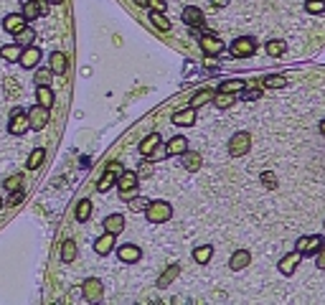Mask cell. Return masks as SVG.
Here are the masks:
<instances>
[{
    "label": "cell",
    "mask_w": 325,
    "mask_h": 305,
    "mask_svg": "<svg viewBox=\"0 0 325 305\" xmlns=\"http://www.w3.org/2000/svg\"><path fill=\"white\" fill-rule=\"evenodd\" d=\"M315 254H317V259H315V262H317V267H320V270H325V244H322Z\"/></svg>",
    "instance_id": "46"
},
{
    "label": "cell",
    "mask_w": 325,
    "mask_h": 305,
    "mask_svg": "<svg viewBox=\"0 0 325 305\" xmlns=\"http://www.w3.org/2000/svg\"><path fill=\"white\" fill-rule=\"evenodd\" d=\"M28 127L31 130H44L46 125H49V120H51V114H49V107H44V104H36V107H31L28 109Z\"/></svg>",
    "instance_id": "2"
},
{
    "label": "cell",
    "mask_w": 325,
    "mask_h": 305,
    "mask_svg": "<svg viewBox=\"0 0 325 305\" xmlns=\"http://www.w3.org/2000/svg\"><path fill=\"white\" fill-rule=\"evenodd\" d=\"M44 161H46V150H44V147H33V150H31V156H28V163H26V166H28V171H38Z\"/></svg>",
    "instance_id": "25"
},
{
    "label": "cell",
    "mask_w": 325,
    "mask_h": 305,
    "mask_svg": "<svg viewBox=\"0 0 325 305\" xmlns=\"http://www.w3.org/2000/svg\"><path fill=\"white\" fill-rule=\"evenodd\" d=\"M38 61H41V49H36L33 44H31V46H23V54H21L18 64H21L23 69H36Z\"/></svg>",
    "instance_id": "9"
},
{
    "label": "cell",
    "mask_w": 325,
    "mask_h": 305,
    "mask_svg": "<svg viewBox=\"0 0 325 305\" xmlns=\"http://www.w3.org/2000/svg\"><path fill=\"white\" fill-rule=\"evenodd\" d=\"M259 97H262V89H249V92H244V99H247V102H249V99H259Z\"/></svg>",
    "instance_id": "47"
},
{
    "label": "cell",
    "mask_w": 325,
    "mask_h": 305,
    "mask_svg": "<svg viewBox=\"0 0 325 305\" xmlns=\"http://www.w3.org/2000/svg\"><path fill=\"white\" fill-rule=\"evenodd\" d=\"M41 13H44L41 0H23V18H26V21H36Z\"/></svg>",
    "instance_id": "21"
},
{
    "label": "cell",
    "mask_w": 325,
    "mask_h": 305,
    "mask_svg": "<svg viewBox=\"0 0 325 305\" xmlns=\"http://www.w3.org/2000/svg\"><path fill=\"white\" fill-rule=\"evenodd\" d=\"M211 3H214V6H216V8H224V6H226V3H229V0H211Z\"/></svg>",
    "instance_id": "48"
},
{
    "label": "cell",
    "mask_w": 325,
    "mask_h": 305,
    "mask_svg": "<svg viewBox=\"0 0 325 305\" xmlns=\"http://www.w3.org/2000/svg\"><path fill=\"white\" fill-rule=\"evenodd\" d=\"M26 130H31V127H28V117H26V112L18 107V109H13V114H11L8 132H11V135H23Z\"/></svg>",
    "instance_id": "6"
},
{
    "label": "cell",
    "mask_w": 325,
    "mask_h": 305,
    "mask_svg": "<svg viewBox=\"0 0 325 305\" xmlns=\"http://www.w3.org/2000/svg\"><path fill=\"white\" fill-rule=\"evenodd\" d=\"M201 49H203V54H206V56H219L224 51V41H219L216 36L206 33V36L201 38Z\"/></svg>",
    "instance_id": "10"
},
{
    "label": "cell",
    "mask_w": 325,
    "mask_h": 305,
    "mask_svg": "<svg viewBox=\"0 0 325 305\" xmlns=\"http://www.w3.org/2000/svg\"><path fill=\"white\" fill-rule=\"evenodd\" d=\"M51 76H54L51 69H38V71H36V84H49Z\"/></svg>",
    "instance_id": "42"
},
{
    "label": "cell",
    "mask_w": 325,
    "mask_h": 305,
    "mask_svg": "<svg viewBox=\"0 0 325 305\" xmlns=\"http://www.w3.org/2000/svg\"><path fill=\"white\" fill-rule=\"evenodd\" d=\"M300 259H302V252H297V249L290 252L287 257H282V259H279V272H282V275H292Z\"/></svg>",
    "instance_id": "15"
},
{
    "label": "cell",
    "mask_w": 325,
    "mask_h": 305,
    "mask_svg": "<svg viewBox=\"0 0 325 305\" xmlns=\"http://www.w3.org/2000/svg\"><path fill=\"white\" fill-rule=\"evenodd\" d=\"M178 275H181V264H173L171 270H166V272L160 275V280H157V287H168V285H171V282H173Z\"/></svg>",
    "instance_id": "30"
},
{
    "label": "cell",
    "mask_w": 325,
    "mask_h": 305,
    "mask_svg": "<svg viewBox=\"0 0 325 305\" xmlns=\"http://www.w3.org/2000/svg\"><path fill=\"white\" fill-rule=\"evenodd\" d=\"M214 99V92L211 89H201V92H196L193 94V99H191V107H203V104H206V102H211Z\"/></svg>",
    "instance_id": "34"
},
{
    "label": "cell",
    "mask_w": 325,
    "mask_h": 305,
    "mask_svg": "<svg viewBox=\"0 0 325 305\" xmlns=\"http://www.w3.org/2000/svg\"><path fill=\"white\" fill-rule=\"evenodd\" d=\"M49 69L54 71V74H66V69H69V59H66V54H61V51H54L51 54V59H49Z\"/></svg>",
    "instance_id": "17"
},
{
    "label": "cell",
    "mask_w": 325,
    "mask_h": 305,
    "mask_svg": "<svg viewBox=\"0 0 325 305\" xmlns=\"http://www.w3.org/2000/svg\"><path fill=\"white\" fill-rule=\"evenodd\" d=\"M322 244H325V237H320V234H315V237H302V239H297V252H302L305 257H310V254H315Z\"/></svg>",
    "instance_id": "8"
},
{
    "label": "cell",
    "mask_w": 325,
    "mask_h": 305,
    "mask_svg": "<svg viewBox=\"0 0 325 305\" xmlns=\"http://www.w3.org/2000/svg\"><path fill=\"white\" fill-rule=\"evenodd\" d=\"M181 158H183V168H186V171H191V173H193V171H198V168H201V156H198V152L186 150Z\"/></svg>",
    "instance_id": "26"
},
{
    "label": "cell",
    "mask_w": 325,
    "mask_h": 305,
    "mask_svg": "<svg viewBox=\"0 0 325 305\" xmlns=\"http://www.w3.org/2000/svg\"><path fill=\"white\" fill-rule=\"evenodd\" d=\"M61 259H64L66 264L76 259V244H74L71 239H66V242L61 244Z\"/></svg>",
    "instance_id": "35"
},
{
    "label": "cell",
    "mask_w": 325,
    "mask_h": 305,
    "mask_svg": "<svg viewBox=\"0 0 325 305\" xmlns=\"http://www.w3.org/2000/svg\"><path fill=\"white\" fill-rule=\"evenodd\" d=\"M3 186H6V191H18V188H23V176H21V173H18V176H11Z\"/></svg>",
    "instance_id": "41"
},
{
    "label": "cell",
    "mask_w": 325,
    "mask_h": 305,
    "mask_svg": "<svg viewBox=\"0 0 325 305\" xmlns=\"http://www.w3.org/2000/svg\"><path fill=\"white\" fill-rule=\"evenodd\" d=\"M102 292H104V285L97 277H89V280H84V285H81V295H84L89 302H97L102 297Z\"/></svg>",
    "instance_id": "7"
},
{
    "label": "cell",
    "mask_w": 325,
    "mask_h": 305,
    "mask_svg": "<svg viewBox=\"0 0 325 305\" xmlns=\"http://www.w3.org/2000/svg\"><path fill=\"white\" fill-rule=\"evenodd\" d=\"M284 49H287V46H284V41H269L267 44V54L269 56H282Z\"/></svg>",
    "instance_id": "39"
},
{
    "label": "cell",
    "mask_w": 325,
    "mask_h": 305,
    "mask_svg": "<svg viewBox=\"0 0 325 305\" xmlns=\"http://www.w3.org/2000/svg\"><path fill=\"white\" fill-rule=\"evenodd\" d=\"M244 84L241 79H229V82H221L219 84V92H224V94H236V92H244Z\"/></svg>",
    "instance_id": "28"
},
{
    "label": "cell",
    "mask_w": 325,
    "mask_h": 305,
    "mask_svg": "<svg viewBox=\"0 0 325 305\" xmlns=\"http://www.w3.org/2000/svg\"><path fill=\"white\" fill-rule=\"evenodd\" d=\"M305 11L307 13H322L325 11V0H305Z\"/></svg>",
    "instance_id": "40"
},
{
    "label": "cell",
    "mask_w": 325,
    "mask_h": 305,
    "mask_svg": "<svg viewBox=\"0 0 325 305\" xmlns=\"http://www.w3.org/2000/svg\"><path fill=\"white\" fill-rule=\"evenodd\" d=\"M21 54H23V46H21V44H8V46L0 49V56H3L6 61H18Z\"/></svg>",
    "instance_id": "27"
},
{
    "label": "cell",
    "mask_w": 325,
    "mask_h": 305,
    "mask_svg": "<svg viewBox=\"0 0 325 305\" xmlns=\"http://www.w3.org/2000/svg\"><path fill=\"white\" fill-rule=\"evenodd\" d=\"M112 249H114V234L104 232V234H102V237H99V239L94 242V252L104 257V254H109Z\"/></svg>",
    "instance_id": "20"
},
{
    "label": "cell",
    "mask_w": 325,
    "mask_h": 305,
    "mask_svg": "<svg viewBox=\"0 0 325 305\" xmlns=\"http://www.w3.org/2000/svg\"><path fill=\"white\" fill-rule=\"evenodd\" d=\"M262 183H264L267 188H274V186H277V178H274V173H262Z\"/></svg>",
    "instance_id": "45"
},
{
    "label": "cell",
    "mask_w": 325,
    "mask_h": 305,
    "mask_svg": "<svg viewBox=\"0 0 325 305\" xmlns=\"http://www.w3.org/2000/svg\"><path fill=\"white\" fill-rule=\"evenodd\" d=\"M49 3H51V6H61V3H64V0H49Z\"/></svg>",
    "instance_id": "49"
},
{
    "label": "cell",
    "mask_w": 325,
    "mask_h": 305,
    "mask_svg": "<svg viewBox=\"0 0 325 305\" xmlns=\"http://www.w3.org/2000/svg\"><path fill=\"white\" fill-rule=\"evenodd\" d=\"M249 145H252V137L249 132H236L231 140H229V156L231 158H241L249 152Z\"/></svg>",
    "instance_id": "3"
},
{
    "label": "cell",
    "mask_w": 325,
    "mask_h": 305,
    "mask_svg": "<svg viewBox=\"0 0 325 305\" xmlns=\"http://www.w3.org/2000/svg\"><path fill=\"white\" fill-rule=\"evenodd\" d=\"M181 18H183V23H186V26L198 28V26L203 23V11H201V8H196V6H188V8H183Z\"/></svg>",
    "instance_id": "13"
},
{
    "label": "cell",
    "mask_w": 325,
    "mask_h": 305,
    "mask_svg": "<svg viewBox=\"0 0 325 305\" xmlns=\"http://www.w3.org/2000/svg\"><path fill=\"white\" fill-rule=\"evenodd\" d=\"M211 102H214L216 107H221V109H226V107H229V104L234 102V97H231V94H224V92H216Z\"/></svg>",
    "instance_id": "38"
},
{
    "label": "cell",
    "mask_w": 325,
    "mask_h": 305,
    "mask_svg": "<svg viewBox=\"0 0 325 305\" xmlns=\"http://www.w3.org/2000/svg\"><path fill=\"white\" fill-rule=\"evenodd\" d=\"M173 125H178V127H191L193 122H196V107H186V109H178V112H173Z\"/></svg>",
    "instance_id": "12"
},
{
    "label": "cell",
    "mask_w": 325,
    "mask_h": 305,
    "mask_svg": "<svg viewBox=\"0 0 325 305\" xmlns=\"http://www.w3.org/2000/svg\"><path fill=\"white\" fill-rule=\"evenodd\" d=\"M117 186H119V191H135L137 188V173L135 171H122L117 176Z\"/></svg>",
    "instance_id": "18"
},
{
    "label": "cell",
    "mask_w": 325,
    "mask_h": 305,
    "mask_svg": "<svg viewBox=\"0 0 325 305\" xmlns=\"http://www.w3.org/2000/svg\"><path fill=\"white\" fill-rule=\"evenodd\" d=\"M33 41H36V31H33L31 26H26L23 31L16 33V44H21V46H31Z\"/></svg>",
    "instance_id": "31"
},
{
    "label": "cell",
    "mask_w": 325,
    "mask_h": 305,
    "mask_svg": "<svg viewBox=\"0 0 325 305\" xmlns=\"http://www.w3.org/2000/svg\"><path fill=\"white\" fill-rule=\"evenodd\" d=\"M157 145H160V135H157V132H150L147 137H142V142H140V152L147 158V156H152V152L157 150Z\"/></svg>",
    "instance_id": "22"
},
{
    "label": "cell",
    "mask_w": 325,
    "mask_h": 305,
    "mask_svg": "<svg viewBox=\"0 0 325 305\" xmlns=\"http://www.w3.org/2000/svg\"><path fill=\"white\" fill-rule=\"evenodd\" d=\"M145 216L150 224H166L173 216V206L168 201H150L145 209Z\"/></svg>",
    "instance_id": "1"
},
{
    "label": "cell",
    "mask_w": 325,
    "mask_h": 305,
    "mask_svg": "<svg viewBox=\"0 0 325 305\" xmlns=\"http://www.w3.org/2000/svg\"><path fill=\"white\" fill-rule=\"evenodd\" d=\"M122 171H125V168H122V163H117V161L107 166L104 176H102V178H99V183H97V191H99V194H107V191L117 183V176H119Z\"/></svg>",
    "instance_id": "4"
},
{
    "label": "cell",
    "mask_w": 325,
    "mask_h": 305,
    "mask_svg": "<svg viewBox=\"0 0 325 305\" xmlns=\"http://www.w3.org/2000/svg\"><path fill=\"white\" fill-rule=\"evenodd\" d=\"M262 84H264L267 89H279V87L287 84V79H284V76H279V74H274V76H264Z\"/></svg>",
    "instance_id": "36"
},
{
    "label": "cell",
    "mask_w": 325,
    "mask_h": 305,
    "mask_svg": "<svg viewBox=\"0 0 325 305\" xmlns=\"http://www.w3.org/2000/svg\"><path fill=\"white\" fill-rule=\"evenodd\" d=\"M104 232H109V234H122L125 232V216L122 214H109L107 219H104Z\"/></svg>",
    "instance_id": "14"
},
{
    "label": "cell",
    "mask_w": 325,
    "mask_h": 305,
    "mask_svg": "<svg viewBox=\"0 0 325 305\" xmlns=\"http://www.w3.org/2000/svg\"><path fill=\"white\" fill-rule=\"evenodd\" d=\"M117 257H119V262L132 264V262H137V259L142 257V252H140V247H135V244H122V247L117 249Z\"/></svg>",
    "instance_id": "16"
},
{
    "label": "cell",
    "mask_w": 325,
    "mask_h": 305,
    "mask_svg": "<svg viewBox=\"0 0 325 305\" xmlns=\"http://www.w3.org/2000/svg\"><path fill=\"white\" fill-rule=\"evenodd\" d=\"M28 26V21L23 18V13H11V16H6V21H3V31L6 33H18V31H23Z\"/></svg>",
    "instance_id": "11"
},
{
    "label": "cell",
    "mask_w": 325,
    "mask_h": 305,
    "mask_svg": "<svg viewBox=\"0 0 325 305\" xmlns=\"http://www.w3.org/2000/svg\"><path fill=\"white\" fill-rule=\"evenodd\" d=\"M252 262V254L247 252V249H236L234 254H231V259H229V267L231 270H244Z\"/></svg>",
    "instance_id": "19"
},
{
    "label": "cell",
    "mask_w": 325,
    "mask_h": 305,
    "mask_svg": "<svg viewBox=\"0 0 325 305\" xmlns=\"http://www.w3.org/2000/svg\"><path fill=\"white\" fill-rule=\"evenodd\" d=\"M150 21L157 31H171V21L166 18V13H160V11H150Z\"/></svg>",
    "instance_id": "32"
},
{
    "label": "cell",
    "mask_w": 325,
    "mask_h": 305,
    "mask_svg": "<svg viewBox=\"0 0 325 305\" xmlns=\"http://www.w3.org/2000/svg\"><path fill=\"white\" fill-rule=\"evenodd\" d=\"M211 257H214V249H211L209 244H203V247H196V249H193V259H196L198 264H206Z\"/></svg>",
    "instance_id": "33"
},
{
    "label": "cell",
    "mask_w": 325,
    "mask_h": 305,
    "mask_svg": "<svg viewBox=\"0 0 325 305\" xmlns=\"http://www.w3.org/2000/svg\"><path fill=\"white\" fill-rule=\"evenodd\" d=\"M320 132H322V135H325V122H322V125H320Z\"/></svg>",
    "instance_id": "50"
},
{
    "label": "cell",
    "mask_w": 325,
    "mask_h": 305,
    "mask_svg": "<svg viewBox=\"0 0 325 305\" xmlns=\"http://www.w3.org/2000/svg\"><path fill=\"white\" fill-rule=\"evenodd\" d=\"M36 102L51 109V104H54V92H51L49 84H38V87H36Z\"/></svg>",
    "instance_id": "23"
},
{
    "label": "cell",
    "mask_w": 325,
    "mask_h": 305,
    "mask_svg": "<svg viewBox=\"0 0 325 305\" xmlns=\"http://www.w3.org/2000/svg\"><path fill=\"white\" fill-rule=\"evenodd\" d=\"M145 6H150V11H160V13H166V0H145Z\"/></svg>",
    "instance_id": "44"
},
{
    "label": "cell",
    "mask_w": 325,
    "mask_h": 305,
    "mask_svg": "<svg viewBox=\"0 0 325 305\" xmlns=\"http://www.w3.org/2000/svg\"><path fill=\"white\" fill-rule=\"evenodd\" d=\"M257 51V41L252 36H241V38H236V41L231 44V54L236 56V59H244V56H252Z\"/></svg>",
    "instance_id": "5"
},
{
    "label": "cell",
    "mask_w": 325,
    "mask_h": 305,
    "mask_svg": "<svg viewBox=\"0 0 325 305\" xmlns=\"http://www.w3.org/2000/svg\"><path fill=\"white\" fill-rule=\"evenodd\" d=\"M0 209H3V199H0Z\"/></svg>",
    "instance_id": "51"
},
{
    "label": "cell",
    "mask_w": 325,
    "mask_h": 305,
    "mask_svg": "<svg viewBox=\"0 0 325 305\" xmlns=\"http://www.w3.org/2000/svg\"><path fill=\"white\" fill-rule=\"evenodd\" d=\"M186 150H188V140L178 135V137L168 140V147H166V156H183Z\"/></svg>",
    "instance_id": "24"
},
{
    "label": "cell",
    "mask_w": 325,
    "mask_h": 305,
    "mask_svg": "<svg viewBox=\"0 0 325 305\" xmlns=\"http://www.w3.org/2000/svg\"><path fill=\"white\" fill-rule=\"evenodd\" d=\"M89 216H92V201H89V199H81V201L76 204V221L84 224Z\"/></svg>",
    "instance_id": "29"
},
{
    "label": "cell",
    "mask_w": 325,
    "mask_h": 305,
    "mask_svg": "<svg viewBox=\"0 0 325 305\" xmlns=\"http://www.w3.org/2000/svg\"><path fill=\"white\" fill-rule=\"evenodd\" d=\"M23 199H26V191H23V188H18V191H11L8 206H21V204H23Z\"/></svg>",
    "instance_id": "43"
},
{
    "label": "cell",
    "mask_w": 325,
    "mask_h": 305,
    "mask_svg": "<svg viewBox=\"0 0 325 305\" xmlns=\"http://www.w3.org/2000/svg\"><path fill=\"white\" fill-rule=\"evenodd\" d=\"M127 204H130V211H135V214H140V211H145L147 209V199H142V196H132V199H127Z\"/></svg>",
    "instance_id": "37"
}]
</instances>
